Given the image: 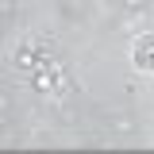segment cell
I'll return each mask as SVG.
<instances>
[{"mask_svg": "<svg viewBox=\"0 0 154 154\" xmlns=\"http://www.w3.org/2000/svg\"><path fill=\"white\" fill-rule=\"evenodd\" d=\"M150 35H143L139 38V50H135V66H143V69H150Z\"/></svg>", "mask_w": 154, "mask_h": 154, "instance_id": "6da1fadb", "label": "cell"}]
</instances>
